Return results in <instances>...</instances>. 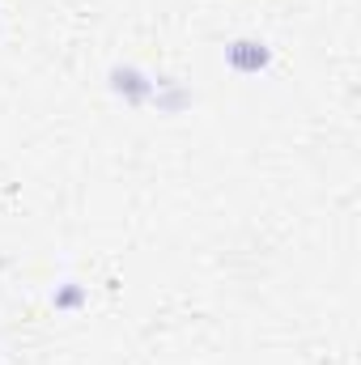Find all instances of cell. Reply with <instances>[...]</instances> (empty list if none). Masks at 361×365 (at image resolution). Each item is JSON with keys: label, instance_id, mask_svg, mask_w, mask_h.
Wrapping results in <instances>:
<instances>
[{"label": "cell", "instance_id": "6da1fadb", "mask_svg": "<svg viewBox=\"0 0 361 365\" xmlns=\"http://www.w3.org/2000/svg\"><path fill=\"white\" fill-rule=\"evenodd\" d=\"M225 60H230L238 73H260V68L272 64V51L264 43H255V38H238V43L225 47Z\"/></svg>", "mask_w": 361, "mask_h": 365}]
</instances>
